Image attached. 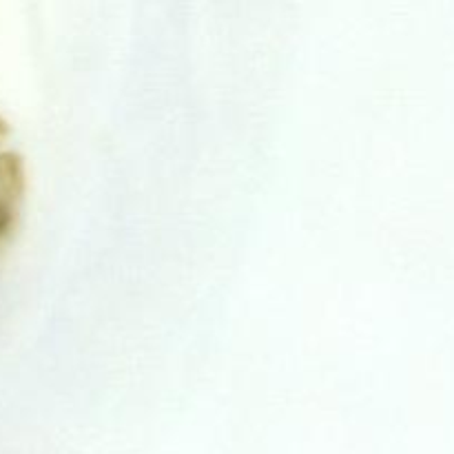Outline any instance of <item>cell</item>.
<instances>
[{
    "instance_id": "cell-1",
    "label": "cell",
    "mask_w": 454,
    "mask_h": 454,
    "mask_svg": "<svg viewBox=\"0 0 454 454\" xmlns=\"http://www.w3.org/2000/svg\"><path fill=\"white\" fill-rule=\"evenodd\" d=\"M25 189V167L18 153L0 155V235L12 229Z\"/></svg>"
}]
</instances>
